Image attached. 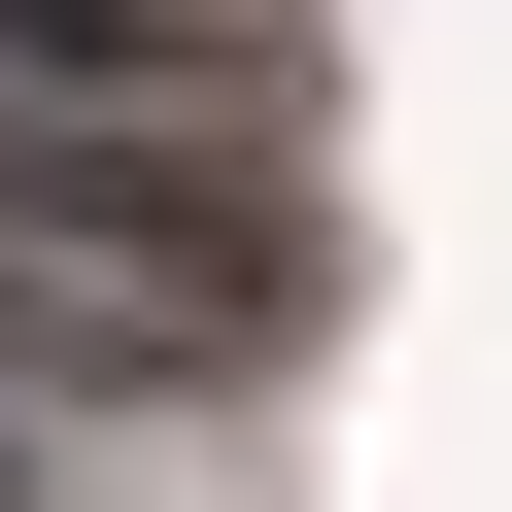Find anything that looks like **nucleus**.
<instances>
[{
  "label": "nucleus",
  "instance_id": "2",
  "mask_svg": "<svg viewBox=\"0 0 512 512\" xmlns=\"http://www.w3.org/2000/svg\"><path fill=\"white\" fill-rule=\"evenodd\" d=\"M0 512H69V478H35V444H0Z\"/></svg>",
  "mask_w": 512,
  "mask_h": 512
},
{
  "label": "nucleus",
  "instance_id": "1",
  "mask_svg": "<svg viewBox=\"0 0 512 512\" xmlns=\"http://www.w3.org/2000/svg\"><path fill=\"white\" fill-rule=\"evenodd\" d=\"M274 342H308V205L205 103H0V376L171 410V376H274Z\"/></svg>",
  "mask_w": 512,
  "mask_h": 512
}]
</instances>
